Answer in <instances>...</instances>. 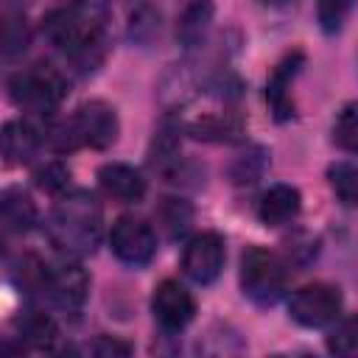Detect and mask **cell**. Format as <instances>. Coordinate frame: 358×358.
<instances>
[{"instance_id":"6da1fadb","label":"cell","mask_w":358,"mask_h":358,"mask_svg":"<svg viewBox=\"0 0 358 358\" xmlns=\"http://www.w3.org/2000/svg\"><path fill=\"white\" fill-rule=\"evenodd\" d=\"M48 42L64 53L76 67L92 70L103 59L106 42V17L98 3H70L50 11L42 22Z\"/></svg>"},{"instance_id":"7a4b0ae2","label":"cell","mask_w":358,"mask_h":358,"mask_svg":"<svg viewBox=\"0 0 358 358\" xmlns=\"http://www.w3.org/2000/svg\"><path fill=\"white\" fill-rule=\"evenodd\" d=\"M103 229V213L92 193L73 190L64 193L48 221V235L59 252H67L73 257L92 255Z\"/></svg>"},{"instance_id":"3957f363","label":"cell","mask_w":358,"mask_h":358,"mask_svg":"<svg viewBox=\"0 0 358 358\" xmlns=\"http://www.w3.org/2000/svg\"><path fill=\"white\" fill-rule=\"evenodd\" d=\"M8 95L20 109L34 115H53L67 95V81L56 67L34 64L8 78Z\"/></svg>"},{"instance_id":"277c9868","label":"cell","mask_w":358,"mask_h":358,"mask_svg":"<svg viewBox=\"0 0 358 358\" xmlns=\"http://www.w3.org/2000/svg\"><path fill=\"white\" fill-rule=\"evenodd\" d=\"M288 285L285 263L266 252V249H249L241 260V288L243 294L257 305H274Z\"/></svg>"},{"instance_id":"5b68a950","label":"cell","mask_w":358,"mask_h":358,"mask_svg":"<svg viewBox=\"0 0 358 358\" xmlns=\"http://www.w3.org/2000/svg\"><path fill=\"white\" fill-rule=\"evenodd\" d=\"M341 310V291L327 282H308L294 291L288 313L302 327H324Z\"/></svg>"},{"instance_id":"8992f818","label":"cell","mask_w":358,"mask_h":358,"mask_svg":"<svg viewBox=\"0 0 358 358\" xmlns=\"http://www.w3.org/2000/svg\"><path fill=\"white\" fill-rule=\"evenodd\" d=\"M109 246L115 257L126 266H145L157 252V235L151 224L137 215H120L109 232Z\"/></svg>"},{"instance_id":"52a82bcc","label":"cell","mask_w":358,"mask_h":358,"mask_svg":"<svg viewBox=\"0 0 358 358\" xmlns=\"http://www.w3.org/2000/svg\"><path fill=\"white\" fill-rule=\"evenodd\" d=\"M56 308L62 310H78L87 302L90 294V277L78 263L62 260L53 266H45L42 288H39Z\"/></svg>"},{"instance_id":"ba28073f","label":"cell","mask_w":358,"mask_h":358,"mask_svg":"<svg viewBox=\"0 0 358 358\" xmlns=\"http://www.w3.org/2000/svg\"><path fill=\"white\" fill-rule=\"evenodd\" d=\"M224 257H227L224 238L218 232H199L187 241V246L182 252V268L193 282L207 285L221 274Z\"/></svg>"},{"instance_id":"9c48e42d","label":"cell","mask_w":358,"mask_h":358,"mask_svg":"<svg viewBox=\"0 0 358 358\" xmlns=\"http://www.w3.org/2000/svg\"><path fill=\"white\" fill-rule=\"evenodd\" d=\"M151 310H154V319L159 322L162 330L179 333V330H185L193 322V316H196V299L176 280H162L154 288Z\"/></svg>"},{"instance_id":"30bf717a","label":"cell","mask_w":358,"mask_h":358,"mask_svg":"<svg viewBox=\"0 0 358 358\" xmlns=\"http://www.w3.org/2000/svg\"><path fill=\"white\" fill-rule=\"evenodd\" d=\"M73 126L81 145L92 148H109L120 131L117 115L106 101H84L73 115Z\"/></svg>"},{"instance_id":"8fae6325","label":"cell","mask_w":358,"mask_h":358,"mask_svg":"<svg viewBox=\"0 0 358 358\" xmlns=\"http://www.w3.org/2000/svg\"><path fill=\"white\" fill-rule=\"evenodd\" d=\"M98 185L106 196L123 201V204H134L145 196V179L123 162H109L98 171Z\"/></svg>"},{"instance_id":"7c38bea8","label":"cell","mask_w":358,"mask_h":358,"mask_svg":"<svg viewBox=\"0 0 358 358\" xmlns=\"http://www.w3.org/2000/svg\"><path fill=\"white\" fill-rule=\"evenodd\" d=\"M299 64H302V53H291V56H285V59L274 67V73L268 76L266 101H268L271 115H274L277 120H288V117L294 115V101H291V95H288V87H291V78L296 76Z\"/></svg>"},{"instance_id":"4fadbf2b","label":"cell","mask_w":358,"mask_h":358,"mask_svg":"<svg viewBox=\"0 0 358 358\" xmlns=\"http://www.w3.org/2000/svg\"><path fill=\"white\" fill-rule=\"evenodd\" d=\"M299 207H302V196L296 187L291 185H274L263 193L260 199V207H257V215L266 227H280V224H288L291 218L299 215Z\"/></svg>"},{"instance_id":"5bb4252c","label":"cell","mask_w":358,"mask_h":358,"mask_svg":"<svg viewBox=\"0 0 358 358\" xmlns=\"http://www.w3.org/2000/svg\"><path fill=\"white\" fill-rule=\"evenodd\" d=\"M42 143V131H36L31 123H22V120H11L6 123L3 129V157L8 165H22L28 162L36 148Z\"/></svg>"},{"instance_id":"9a60e30c","label":"cell","mask_w":358,"mask_h":358,"mask_svg":"<svg viewBox=\"0 0 358 358\" xmlns=\"http://www.w3.org/2000/svg\"><path fill=\"white\" fill-rule=\"evenodd\" d=\"M0 213H3V224L8 232H28L36 224V207H34L31 196L17 187H8L3 193Z\"/></svg>"},{"instance_id":"2e32d148","label":"cell","mask_w":358,"mask_h":358,"mask_svg":"<svg viewBox=\"0 0 358 358\" xmlns=\"http://www.w3.org/2000/svg\"><path fill=\"white\" fill-rule=\"evenodd\" d=\"M210 20H213V6H210V0H193V3L185 8V14L179 17V28H176L179 42H182L185 48H196V45L204 39V34H207Z\"/></svg>"},{"instance_id":"e0dca14e","label":"cell","mask_w":358,"mask_h":358,"mask_svg":"<svg viewBox=\"0 0 358 358\" xmlns=\"http://www.w3.org/2000/svg\"><path fill=\"white\" fill-rule=\"evenodd\" d=\"M59 336L56 330V322L45 313H28L22 322H20V338L28 344V347H36V350H48L53 344V338Z\"/></svg>"},{"instance_id":"ac0fdd59","label":"cell","mask_w":358,"mask_h":358,"mask_svg":"<svg viewBox=\"0 0 358 358\" xmlns=\"http://www.w3.org/2000/svg\"><path fill=\"white\" fill-rule=\"evenodd\" d=\"M330 187L338 196L341 204L347 207H358V165L355 162H336L327 171Z\"/></svg>"},{"instance_id":"d6986e66","label":"cell","mask_w":358,"mask_h":358,"mask_svg":"<svg viewBox=\"0 0 358 358\" xmlns=\"http://www.w3.org/2000/svg\"><path fill=\"white\" fill-rule=\"evenodd\" d=\"M159 28H162L159 11L154 6H148V3L137 6L131 11V17H129V39L137 42V45H151L159 36Z\"/></svg>"},{"instance_id":"ffe728a7","label":"cell","mask_w":358,"mask_h":358,"mask_svg":"<svg viewBox=\"0 0 358 358\" xmlns=\"http://www.w3.org/2000/svg\"><path fill=\"white\" fill-rule=\"evenodd\" d=\"M157 221L165 227V232H168L171 238H176V235H182V232L190 227L193 210H190V204L182 201V199H162V204H159V210H157Z\"/></svg>"},{"instance_id":"44dd1931","label":"cell","mask_w":358,"mask_h":358,"mask_svg":"<svg viewBox=\"0 0 358 358\" xmlns=\"http://www.w3.org/2000/svg\"><path fill=\"white\" fill-rule=\"evenodd\" d=\"M327 350L336 355H347V358H358V316H347L341 319L330 336H327Z\"/></svg>"},{"instance_id":"7402d4cb","label":"cell","mask_w":358,"mask_h":358,"mask_svg":"<svg viewBox=\"0 0 358 358\" xmlns=\"http://www.w3.org/2000/svg\"><path fill=\"white\" fill-rule=\"evenodd\" d=\"M333 140H336L344 151L358 154V101H355V103H347V106L338 112V117H336V123H333Z\"/></svg>"},{"instance_id":"603a6c76","label":"cell","mask_w":358,"mask_h":358,"mask_svg":"<svg viewBox=\"0 0 358 358\" xmlns=\"http://www.w3.org/2000/svg\"><path fill=\"white\" fill-rule=\"evenodd\" d=\"M316 11H319L322 31L324 34H336L347 22V17L352 11V0H319L316 3Z\"/></svg>"},{"instance_id":"cb8c5ba5","label":"cell","mask_w":358,"mask_h":358,"mask_svg":"<svg viewBox=\"0 0 358 358\" xmlns=\"http://www.w3.org/2000/svg\"><path fill=\"white\" fill-rule=\"evenodd\" d=\"M34 182L45 193H64L70 185V171L62 162H45L42 168H36Z\"/></svg>"},{"instance_id":"d4e9b609","label":"cell","mask_w":358,"mask_h":358,"mask_svg":"<svg viewBox=\"0 0 358 358\" xmlns=\"http://www.w3.org/2000/svg\"><path fill=\"white\" fill-rule=\"evenodd\" d=\"M263 165H266V154L260 148H255L252 154H241L232 165V179L238 185H246V182H255L260 173H263Z\"/></svg>"},{"instance_id":"484cf974","label":"cell","mask_w":358,"mask_h":358,"mask_svg":"<svg viewBox=\"0 0 358 358\" xmlns=\"http://www.w3.org/2000/svg\"><path fill=\"white\" fill-rule=\"evenodd\" d=\"M6 56H14L20 50H25L28 45V28H25V20L22 17H8L6 20Z\"/></svg>"},{"instance_id":"4316f807","label":"cell","mask_w":358,"mask_h":358,"mask_svg":"<svg viewBox=\"0 0 358 358\" xmlns=\"http://www.w3.org/2000/svg\"><path fill=\"white\" fill-rule=\"evenodd\" d=\"M87 352L103 355V358H109V355H129V352H131V344L117 341V338H112V336H98V338L87 347Z\"/></svg>"},{"instance_id":"83f0119b","label":"cell","mask_w":358,"mask_h":358,"mask_svg":"<svg viewBox=\"0 0 358 358\" xmlns=\"http://www.w3.org/2000/svg\"><path fill=\"white\" fill-rule=\"evenodd\" d=\"M257 6H263V8H268V11H291L299 0H255Z\"/></svg>"}]
</instances>
